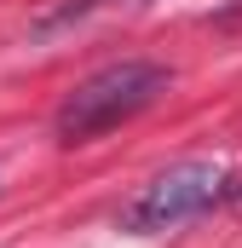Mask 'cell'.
Masks as SVG:
<instances>
[{
    "label": "cell",
    "instance_id": "obj_1",
    "mask_svg": "<svg viewBox=\"0 0 242 248\" xmlns=\"http://www.w3.org/2000/svg\"><path fill=\"white\" fill-rule=\"evenodd\" d=\"M167 81H173L167 63H150V58H121L110 69H98V75H87L81 87L63 93L58 116H52L58 144H87V139H98L110 127L133 122L138 110H150L167 93Z\"/></svg>",
    "mask_w": 242,
    "mask_h": 248
},
{
    "label": "cell",
    "instance_id": "obj_2",
    "mask_svg": "<svg viewBox=\"0 0 242 248\" xmlns=\"http://www.w3.org/2000/svg\"><path fill=\"white\" fill-rule=\"evenodd\" d=\"M225 168H213V162H179V168H167V173H156L150 185H138V196L121 208V231H133V237H162V231H173L184 219H196V214H208L219 196H225Z\"/></svg>",
    "mask_w": 242,
    "mask_h": 248
},
{
    "label": "cell",
    "instance_id": "obj_3",
    "mask_svg": "<svg viewBox=\"0 0 242 248\" xmlns=\"http://www.w3.org/2000/svg\"><path fill=\"white\" fill-rule=\"evenodd\" d=\"M98 6H104V0H58V6L41 12L35 29H63V23H75V17H87V12H98Z\"/></svg>",
    "mask_w": 242,
    "mask_h": 248
},
{
    "label": "cell",
    "instance_id": "obj_4",
    "mask_svg": "<svg viewBox=\"0 0 242 248\" xmlns=\"http://www.w3.org/2000/svg\"><path fill=\"white\" fill-rule=\"evenodd\" d=\"M225 196H231V202L242 208V179H237V185H225Z\"/></svg>",
    "mask_w": 242,
    "mask_h": 248
}]
</instances>
